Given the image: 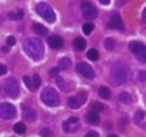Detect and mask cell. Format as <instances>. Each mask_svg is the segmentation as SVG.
I'll use <instances>...</instances> for the list:
<instances>
[{"label":"cell","instance_id":"1f68e13d","mask_svg":"<svg viewBox=\"0 0 146 137\" xmlns=\"http://www.w3.org/2000/svg\"><path fill=\"white\" fill-rule=\"evenodd\" d=\"M7 45L8 46H15L16 45V38L15 37H8V38H7Z\"/></svg>","mask_w":146,"mask_h":137},{"label":"cell","instance_id":"f1b7e54d","mask_svg":"<svg viewBox=\"0 0 146 137\" xmlns=\"http://www.w3.org/2000/svg\"><path fill=\"white\" fill-rule=\"evenodd\" d=\"M24 82L26 84V88L27 89H30V90H34V86H33V82H31V80L27 76L24 77Z\"/></svg>","mask_w":146,"mask_h":137},{"label":"cell","instance_id":"9a60e30c","mask_svg":"<svg viewBox=\"0 0 146 137\" xmlns=\"http://www.w3.org/2000/svg\"><path fill=\"white\" fill-rule=\"evenodd\" d=\"M63 129L67 133H72V132H76L77 129H78V123H69L67 120V122L63 123Z\"/></svg>","mask_w":146,"mask_h":137},{"label":"cell","instance_id":"d590c367","mask_svg":"<svg viewBox=\"0 0 146 137\" xmlns=\"http://www.w3.org/2000/svg\"><path fill=\"white\" fill-rule=\"evenodd\" d=\"M128 124V120L127 119H121L120 120V129H124V125Z\"/></svg>","mask_w":146,"mask_h":137},{"label":"cell","instance_id":"5b68a950","mask_svg":"<svg viewBox=\"0 0 146 137\" xmlns=\"http://www.w3.org/2000/svg\"><path fill=\"white\" fill-rule=\"evenodd\" d=\"M129 50L134 54L138 60L146 61V46L141 42H131L129 43Z\"/></svg>","mask_w":146,"mask_h":137},{"label":"cell","instance_id":"9c48e42d","mask_svg":"<svg viewBox=\"0 0 146 137\" xmlns=\"http://www.w3.org/2000/svg\"><path fill=\"white\" fill-rule=\"evenodd\" d=\"M5 93L12 98H16L20 93V86H18V82L16 78L11 77L5 81Z\"/></svg>","mask_w":146,"mask_h":137},{"label":"cell","instance_id":"484cf974","mask_svg":"<svg viewBox=\"0 0 146 137\" xmlns=\"http://www.w3.org/2000/svg\"><path fill=\"white\" fill-rule=\"evenodd\" d=\"M104 47H106L107 50H113V47H115V41H113L112 38H107V39L104 41Z\"/></svg>","mask_w":146,"mask_h":137},{"label":"cell","instance_id":"d6986e66","mask_svg":"<svg viewBox=\"0 0 146 137\" xmlns=\"http://www.w3.org/2000/svg\"><path fill=\"white\" fill-rule=\"evenodd\" d=\"M99 97L103 98V99H108V98L111 97V91H110V89L106 88V86L99 88Z\"/></svg>","mask_w":146,"mask_h":137},{"label":"cell","instance_id":"4fadbf2b","mask_svg":"<svg viewBox=\"0 0 146 137\" xmlns=\"http://www.w3.org/2000/svg\"><path fill=\"white\" fill-rule=\"evenodd\" d=\"M47 42H48L50 47H52V49H60L61 46H63V39H61L59 35H51V37H48Z\"/></svg>","mask_w":146,"mask_h":137},{"label":"cell","instance_id":"44dd1931","mask_svg":"<svg viewBox=\"0 0 146 137\" xmlns=\"http://www.w3.org/2000/svg\"><path fill=\"white\" fill-rule=\"evenodd\" d=\"M119 99L121 100L123 103H131V102H132L131 94H129V93H127V91H123V93H120V95H119Z\"/></svg>","mask_w":146,"mask_h":137},{"label":"cell","instance_id":"cb8c5ba5","mask_svg":"<svg viewBox=\"0 0 146 137\" xmlns=\"http://www.w3.org/2000/svg\"><path fill=\"white\" fill-rule=\"evenodd\" d=\"M93 29H94V25L91 24V22H88V24H84V26H82V30H84V33H85L86 35L91 34Z\"/></svg>","mask_w":146,"mask_h":137},{"label":"cell","instance_id":"4dcf8cb0","mask_svg":"<svg viewBox=\"0 0 146 137\" xmlns=\"http://www.w3.org/2000/svg\"><path fill=\"white\" fill-rule=\"evenodd\" d=\"M59 70H60V68H52L51 70H50V76L51 77H58V73H59Z\"/></svg>","mask_w":146,"mask_h":137},{"label":"cell","instance_id":"8992f818","mask_svg":"<svg viewBox=\"0 0 146 137\" xmlns=\"http://www.w3.org/2000/svg\"><path fill=\"white\" fill-rule=\"evenodd\" d=\"M86 98H88V95H86L85 91H80L77 95H73V97L68 98V106H69V108L78 110L86 102Z\"/></svg>","mask_w":146,"mask_h":137},{"label":"cell","instance_id":"d4e9b609","mask_svg":"<svg viewBox=\"0 0 146 137\" xmlns=\"http://www.w3.org/2000/svg\"><path fill=\"white\" fill-rule=\"evenodd\" d=\"M145 116H146V114L143 112V111H137V112L134 114V122H137V123L142 122L143 119H145Z\"/></svg>","mask_w":146,"mask_h":137},{"label":"cell","instance_id":"4316f807","mask_svg":"<svg viewBox=\"0 0 146 137\" xmlns=\"http://www.w3.org/2000/svg\"><path fill=\"white\" fill-rule=\"evenodd\" d=\"M91 108H93V111L99 112V111H103L104 110V106L102 103H99V102H94V103L91 104Z\"/></svg>","mask_w":146,"mask_h":137},{"label":"cell","instance_id":"7a4b0ae2","mask_svg":"<svg viewBox=\"0 0 146 137\" xmlns=\"http://www.w3.org/2000/svg\"><path fill=\"white\" fill-rule=\"evenodd\" d=\"M40 99L44 104L50 107H56L59 106V102H60V98H59L58 91L52 88H44L42 90V94H40Z\"/></svg>","mask_w":146,"mask_h":137},{"label":"cell","instance_id":"52a82bcc","mask_svg":"<svg viewBox=\"0 0 146 137\" xmlns=\"http://www.w3.org/2000/svg\"><path fill=\"white\" fill-rule=\"evenodd\" d=\"M17 114L16 111V107L13 104L8 103V102H4V103H0V118L9 120V119H13Z\"/></svg>","mask_w":146,"mask_h":137},{"label":"cell","instance_id":"7c38bea8","mask_svg":"<svg viewBox=\"0 0 146 137\" xmlns=\"http://www.w3.org/2000/svg\"><path fill=\"white\" fill-rule=\"evenodd\" d=\"M22 110H24V118L26 119L27 122H34L36 118V112L34 111L33 108H31L29 104L24 103L22 104Z\"/></svg>","mask_w":146,"mask_h":137},{"label":"cell","instance_id":"30bf717a","mask_svg":"<svg viewBox=\"0 0 146 137\" xmlns=\"http://www.w3.org/2000/svg\"><path fill=\"white\" fill-rule=\"evenodd\" d=\"M76 69H77V72H78L80 74H82V76L86 77V78L91 80V78H94V76H95L93 68H91L89 64H86V63H78L77 64V67H76Z\"/></svg>","mask_w":146,"mask_h":137},{"label":"cell","instance_id":"e0dca14e","mask_svg":"<svg viewBox=\"0 0 146 137\" xmlns=\"http://www.w3.org/2000/svg\"><path fill=\"white\" fill-rule=\"evenodd\" d=\"M70 59L69 58H61L60 60H59V68L63 70H67L70 68Z\"/></svg>","mask_w":146,"mask_h":137},{"label":"cell","instance_id":"7402d4cb","mask_svg":"<svg viewBox=\"0 0 146 137\" xmlns=\"http://www.w3.org/2000/svg\"><path fill=\"white\" fill-rule=\"evenodd\" d=\"M98 58H99V54H98V51L95 49H90L88 51V59L91 61H95L98 60Z\"/></svg>","mask_w":146,"mask_h":137},{"label":"cell","instance_id":"8d00e7d4","mask_svg":"<svg viewBox=\"0 0 146 137\" xmlns=\"http://www.w3.org/2000/svg\"><path fill=\"white\" fill-rule=\"evenodd\" d=\"M110 1H111V0H99V3L102 4V5H108Z\"/></svg>","mask_w":146,"mask_h":137},{"label":"cell","instance_id":"74e56055","mask_svg":"<svg viewBox=\"0 0 146 137\" xmlns=\"http://www.w3.org/2000/svg\"><path fill=\"white\" fill-rule=\"evenodd\" d=\"M63 78H60V77H58V84H59V86H60V88H63V85H64V84H63Z\"/></svg>","mask_w":146,"mask_h":137},{"label":"cell","instance_id":"603a6c76","mask_svg":"<svg viewBox=\"0 0 146 137\" xmlns=\"http://www.w3.org/2000/svg\"><path fill=\"white\" fill-rule=\"evenodd\" d=\"M25 131H26V127H25L24 123H17V124H15V132L16 133L22 134Z\"/></svg>","mask_w":146,"mask_h":137},{"label":"cell","instance_id":"ac0fdd59","mask_svg":"<svg viewBox=\"0 0 146 137\" xmlns=\"http://www.w3.org/2000/svg\"><path fill=\"white\" fill-rule=\"evenodd\" d=\"M9 18L11 20H21L22 17H24V11H21V9H17V11H13V12L9 13Z\"/></svg>","mask_w":146,"mask_h":137},{"label":"cell","instance_id":"3957f363","mask_svg":"<svg viewBox=\"0 0 146 137\" xmlns=\"http://www.w3.org/2000/svg\"><path fill=\"white\" fill-rule=\"evenodd\" d=\"M35 11H36V13H38L40 17L44 18L46 21L50 22V24H54V22L56 21V16H55V12L52 11V8L48 5V4H46V3L36 4Z\"/></svg>","mask_w":146,"mask_h":137},{"label":"cell","instance_id":"e575fe53","mask_svg":"<svg viewBox=\"0 0 146 137\" xmlns=\"http://www.w3.org/2000/svg\"><path fill=\"white\" fill-rule=\"evenodd\" d=\"M5 73H7V67L3 65V64H0V76H3Z\"/></svg>","mask_w":146,"mask_h":137},{"label":"cell","instance_id":"5bb4252c","mask_svg":"<svg viewBox=\"0 0 146 137\" xmlns=\"http://www.w3.org/2000/svg\"><path fill=\"white\" fill-rule=\"evenodd\" d=\"M86 120H88L89 124L95 125L99 123V115H98L97 111H93V110H91V111H89V112L86 114Z\"/></svg>","mask_w":146,"mask_h":137},{"label":"cell","instance_id":"8fae6325","mask_svg":"<svg viewBox=\"0 0 146 137\" xmlns=\"http://www.w3.org/2000/svg\"><path fill=\"white\" fill-rule=\"evenodd\" d=\"M108 26L111 29H117V30H124V24H123V20L119 15H113L111 16L108 22Z\"/></svg>","mask_w":146,"mask_h":137},{"label":"cell","instance_id":"60d3db41","mask_svg":"<svg viewBox=\"0 0 146 137\" xmlns=\"http://www.w3.org/2000/svg\"><path fill=\"white\" fill-rule=\"evenodd\" d=\"M108 137H117V136H116V134H110Z\"/></svg>","mask_w":146,"mask_h":137},{"label":"cell","instance_id":"ba28073f","mask_svg":"<svg viewBox=\"0 0 146 137\" xmlns=\"http://www.w3.org/2000/svg\"><path fill=\"white\" fill-rule=\"evenodd\" d=\"M81 11H82V15H84V17H85L86 20H94L98 15L95 7L93 5L90 1H88V0H84L81 3Z\"/></svg>","mask_w":146,"mask_h":137},{"label":"cell","instance_id":"f546056e","mask_svg":"<svg viewBox=\"0 0 146 137\" xmlns=\"http://www.w3.org/2000/svg\"><path fill=\"white\" fill-rule=\"evenodd\" d=\"M40 136H43V137H51L52 133H51V131H50V129H47V128H42V129H40Z\"/></svg>","mask_w":146,"mask_h":137},{"label":"cell","instance_id":"836d02e7","mask_svg":"<svg viewBox=\"0 0 146 137\" xmlns=\"http://www.w3.org/2000/svg\"><path fill=\"white\" fill-rule=\"evenodd\" d=\"M138 78H140L141 81H145L146 80V72L145 70H141V72L138 73Z\"/></svg>","mask_w":146,"mask_h":137},{"label":"cell","instance_id":"ffe728a7","mask_svg":"<svg viewBox=\"0 0 146 137\" xmlns=\"http://www.w3.org/2000/svg\"><path fill=\"white\" fill-rule=\"evenodd\" d=\"M33 29H34V31H35L36 34H39V35H44V34L47 33V29L40 24H34Z\"/></svg>","mask_w":146,"mask_h":137},{"label":"cell","instance_id":"83f0119b","mask_svg":"<svg viewBox=\"0 0 146 137\" xmlns=\"http://www.w3.org/2000/svg\"><path fill=\"white\" fill-rule=\"evenodd\" d=\"M33 86H34V90L38 89L40 86V77L39 74H34L33 76Z\"/></svg>","mask_w":146,"mask_h":137},{"label":"cell","instance_id":"ab89813d","mask_svg":"<svg viewBox=\"0 0 146 137\" xmlns=\"http://www.w3.org/2000/svg\"><path fill=\"white\" fill-rule=\"evenodd\" d=\"M143 20H146V8H145V11H143Z\"/></svg>","mask_w":146,"mask_h":137},{"label":"cell","instance_id":"6da1fadb","mask_svg":"<svg viewBox=\"0 0 146 137\" xmlns=\"http://www.w3.org/2000/svg\"><path fill=\"white\" fill-rule=\"evenodd\" d=\"M24 49L27 56H30L34 60H40L43 58V54H44V47H43L42 41L39 38H35V37H30L25 41Z\"/></svg>","mask_w":146,"mask_h":137},{"label":"cell","instance_id":"d6a6232c","mask_svg":"<svg viewBox=\"0 0 146 137\" xmlns=\"http://www.w3.org/2000/svg\"><path fill=\"white\" fill-rule=\"evenodd\" d=\"M85 137H99V133L94 132V131H90V132H88V134H86Z\"/></svg>","mask_w":146,"mask_h":137},{"label":"cell","instance_id":"f35d334b","mask_svg":"<svg viewBox=\"0 0 146 137\" xmlns=\"http://www.w3.org/2000/svg\"><path fill=\"white\" fill-rule=\"evenodd\" d=\"M1 51H3V52H8V47H3V49H1Z\"/></svg>","mask_w":146,"mask_h":137},{"label":"cell","instance_id":"2e32d148","mask_svg":"<svg viewBox=\"0 0 146 137\" xmlns=\"http://www.w3.org/2000/svg\"><path fill=\"white\" fill-rule=\"evenodd\" d=\"M73 46H74V49L78 50V51H82V50L86 47V41L81 37H77L76 39L73 41Z\"/></svg>","mask_w":146,"mask_h":137},{"label":"cell","instance_id":"277c9868","mask_svg":"<svg viewBox=\"0 0 146 137\" xmlns=\"http://www.w3.org/2000/svg\"><path fill=\"white\" fill-rule=\"evenodd\" d=\"M127 69L123 64H115L112 67V78L115 85H123L127 81Z\"/></svg>","mask_w":146,"mask_h":137}]
</instances>
